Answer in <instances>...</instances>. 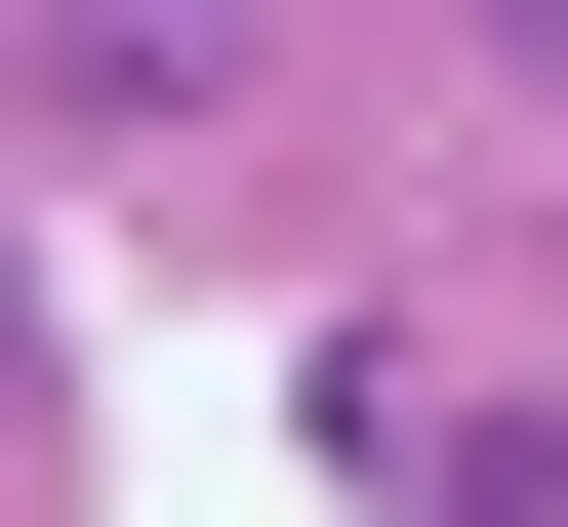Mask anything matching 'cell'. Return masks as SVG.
Returning a JSON list of instances; mask_svg holds the SVG:
<instances>
[{"label": "cell", "instance_id": "cell-1", "mask_svg": "<svg viewBox=\"0 0 568 527\" xmlns=\"http://www.w3.org/2000/svg\"><path fill=\"white\" fill-rule=\"evenodd\" d=\"M325 487H366V527H568V406H528V365H406V325H325Z\"/></svg>", "mask_w": 568, "mask_h": 527}]
</instances>
